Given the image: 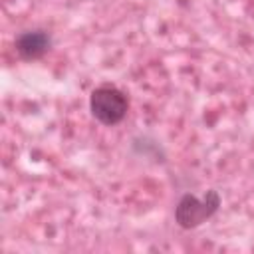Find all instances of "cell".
I'll return each instance as SVG.
<instances>
[{
  "mask_svg": "<svg viewBox=\"0 0 254 254\" xmlns=\"http://www.w3.org/2000/svg\"><path fill=\"white\" fill-rule=\"evenodd\" d=\"M52 46V36L46 30H26L18 34L14 48L22 60H38Z\"/></svg>",
  "mask_w": 254,
  "mask_h": 254,
  "instance_id": "3957f363",
  "label": "cell"
},
{
  "mask_svg": "<svg viewBox=\"0 0 254 254\" xmlns=\"http://www.w3.org/2000/svg\"><path fill=\"white\" fill-rule=\"evenodd\" d=\"M89 111L95 121L105 127H113L121 123L129 111L127 95L115 85H99L89 95Z\"/></svg>",
  "mask_w": 254,
  "mask_h": 254,
  "instance_id": "6da1fadb",
  "label": "cell"
},
{
  "mask_svg": "<svg viewBox=\"0 0 254 254\" xmlns=\"http://www.w3.org/2000/svg\"><path fill=\"white\" fill-rule=\"evenodd\" d=\"M218 206H220V194L214 189L206 190L204 196H194L187 192L179 198L175 206V222L185 230H192L202 222H206L218 210Z\"/></svg>",
  "mask_w": 254,
  "mask_h": 254,
  "instance_id": "7a4b0ae2",
  "label": "cell"
}]
</instances>
